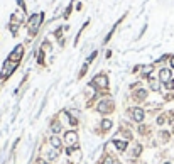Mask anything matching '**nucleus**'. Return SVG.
I'll use <instances>...</instances> for the list:
<instances>
[{
    "mask_svg": "<svg viewBox=\"0 0 174 164\" xmlns=\"http://www.w3.org/2000/svg\"><path fill=\"white\" fill-rule=\"evenodd\" d=\"M41 22H42V14H34V15H31V17H29L27 27H29V31H31V34H32V36L37 32Z\"/></svg>",
    "mask_w": 174,
    "mask_h": 164,
    "instance_id": "obj_1",
    "label": "nucleus"
},
{
    "mask_svg": "<svg viewBox=\"0 0 174 164\" xmlns=\"http://www.w3.org/2000/svg\"><path fill=\"white\" fill-rule=\"evenodd\" d=\"M17 68V61H12V59H7L5 61V66H3V71L0 73V78L2 80H5V78H9L10 74H12V71Z\"/></svg>",
    "mask_w": 174,
    "mask_h": 164,
    "instance_id": "obj_2",
    "label": "nucleus"
},
{
    "mask_svg": "<svg viewBox=\"0 0 174 164\" xmlns=\"http://www.w3.org/2000/svg\"><path fill=\"white\" fill-rule=\"evenodd\" d=\"M64 139H66V144L68 146H76L78 144V134L75 130H71V132H66V135H64Z\"/></svg>",
    "mask_w": 174,
    "mask_h": 164,
    "instance_id": "obj_3",
    "label": "nucleus"
},
{
    "mask_svg": "<svg viewBox=\"0 0 174 164\" xmlns=\"http://www.w3.org/2000/svg\"><path fill=\"white\" fill-rule=\"evenodd\" d=\"M22 54H24V48H22V46H17V48L12 51V54L9 56V59H12V61H17V63H19V59L22 58Z\"/></svg>",
    "mask_w": 174,
    "mask_h": 164,
    "instance_id": "obj_4",
    "label": "nucleus"
},
{
    "mask_svg": "<svg viewBox=\"0 0 174 164\" xmlns=\"http://www.w3.org/2000/svg\"><path fill=\"white\" fill-rule=\"evenodd\" d=\"M132 118H134L135 122H142V120H144V110L135 107V108L132 110Z\"/></svg>",
    "mask_w": 174,
    "mask_h": 164,
    "instance_id": "obj_5",
    "label": "nucleus"
},
{
    "mask_svg": "<svg viewBox=\"0 0 174 164\" xmlns=\"http://www.w3.org/2000/svg\"><path fill=\"white\" fill-rule=\"evenodd\" d=\"M93 85H97V86H101V88H107V86H108L107 76H103V74L97 76V78H95V81H93Z\"/></svg>",
    "mask_w": 174,
    "mask_h": 164,
    "instance_id": "obj_6",
    "label": "nucleus"
},
{
    "mask_svg": "<svg viewBox=\"0 0 174 164\" xmlns=\"http://www.w3.org/2000/svg\"><path fill=\"white\" fill-rule=\"evenodd\" d=\"M112 110V103L110 102H101L100 105H98V112L100 113H107V112H110Z\"/></svg>",
    "mask_w": 174,
    "mask_h": 164,
    "instance_id": "obj_7",
    "label": "nucleus"
},
{
    "mask_svg": "<svg viewBox=\"0 0 174 164\" xmlns=\"http://www.w3.org/2000/svg\"><path fill=\"white\" fill-rule=\"evenodd\" d=\"M159 78H161V81H164V83H167L169 80H173V78H171V71H169V70H161Z\"/></svg>",
    "mask_w": 174,
    "mask_h": 164,
    "instance_id": "obj_8",
    "label": "nucleus"
},
{
    "mask_svg": "<svg viewBox=\"0 0 174 164\" xmlns=\"http://www.w3.org/2000/svg\"><path fill=\"white\" fill-rule=\"evenodd\" d=\"M113 146H117V149H120V151H125L127 149V142L125 141H113Z\"/></svg>",
    "mask_w": 174,
    "mask_h": 164,
    "instance_id": "obj_9",
    "label": "nucleus"
},
{
    "mask_svg": "<svg viewBox=\"0 0 174 164\" xmlns=\"http://www.w3.org/2000/svg\"><path fill=\"white\" fill-rule=\"evenodd\" d=\"M49 142H51V146L54 147V149H58V147H61V141H59L56 135H53L51 139H49Z\"/></svg>",
    "mask_w": 174,
    "mask_h": 164,
    "instance_id": "obj_10",
    "label": "nucleus"
},
{
    "mask_svg": "<svg viewBox=\"0 0 174 164\" xmlns=\"http://www.w3.org/2000/svg\"><path fill=\"white\" fill-rule=\"evenodd\" d=\"M149 83H151V88H152L154 91H159V90H161L159 81H155V80H152V78H149Z\"/></svg>",
    "mask_w": 174,
    "mask_h": 164,
    "instance_id": "obj_11",
    "label": "nucleus"
},
{
    "mask_svg": "<svg viewBox=\"0 0 174 164\" xmlns=\"http://www.w3.org/2000/svg\"><path fill=\"white\" fill-rule=\"evenodd\" d=\"M110 127H112V120H103V122H101V129H103V130H108Z\"/></svg>",
    "mask_w": 174,
    "mask_h": 164,
    "instance_id": "obj_12",
    "label": "nucleus"
},
{
    "mask_svg": "<svg viewBox=\"0 0 174 164\" xmlns=\"http://www.w3.org/2000/svg\"><path fill=\"white\" fill-rule=\"evenodd\" d=\"M51 129H53V132H59V130H61V125H59L58 122H54V124L51 125Z\"/></svg>",
    "mask_w": 174,
    "mask_h": 164,
    "instance_id": "obj_13",
    "label": "nucleus"
},
{
    "mask_svg": "<svg viewBox=\"0 0 174 164\" xmlns=\"http://www.w3.org/2000/svg\"><path fill=\"white\" fill-rule=\"evenodd\" d=\"M166 86H167L169 90H173V88H174V80H169V81L166 83Z\"/></svg>",
    "mask_w": 174,
    "mask_h": 164,
    "instance_id": "obj_14",
    "label": "nucleus"
},
{
    "mask_svg": "<svg viewBox=\"0 0 174 164\" xmlns=\"http://www.w3.org/2000/svg\"><path fill=\"white\" fill-rule=\"evenodd\" d=\"M103 164H112V159H105V161H103Z\"/></svg>",
    "mask_w": 174,
    "mask_h": 164,
    "instance_id": "obj_15",
    "label": "nucleus"
},
{
    "mask_svg": "<svg viewBox=\"0 0 174 164\" xmlns=\"http://www.w3.org/2000/svg\"><path fill=\"white\" fill-rule=\"evenodd\" d=\"M171 66H173V68H174V56H173V58H171Z\"/></svg>",
    "mask_w": 174,
    "mask_h": 164,
    "instance_id": "obj_16",
    "label": "nucleus"
},
{
    "mask_svg": "<svg viewBox=\"0 0 174 164\" xmlns=\"http://www.w3.org/2000/svg\"><path fill=\"white\" fill-rule=\"evenodd\" d=\"M41 164H47V163H41Z\"/></svg>",
    "mask_w": 174,
    "mask_h": 164,
    "instance_id": "obj_17",
    "label": "nucleus"
},
{
    "mask_svg": "<svg viewBox=\"0 0 174 164\" xmlns=\"http://www.w3.org/2000/svg\"><path fill=\"white\" fill-rule=\"evenodd\" d=\"M166 164H169V163H166Z\"/></svg>",
    "mask_w": 174,
    "mask_h": 164,
    "instance_id": "obj_18",
    "label": "nucleus"
}]
</instances>
